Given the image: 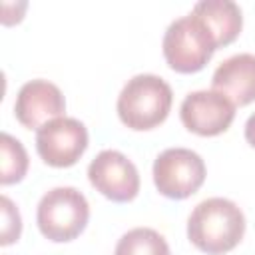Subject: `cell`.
Returning <instances> with one entry per match:
<instances>
[{
	"label": "cell",
	"mask_w": 255,
	"mask_h": 255,
	"mask_svg": "<svg viewBox=\"0 0 255 255\" xmlns=\"http://www.w3.org/2000/svg\"><path fill=\"white\" fill-rule=\"evenodd\" d=\"M114 255H169V245L151 227H135L124 233Z\"/></svg>",
	"instance_id": "7c38bea8"
},
{
	"label": "cell",
	"mask_w": 255,
	"mask_h": 255,
	"mask_svg": "<svg viewBox=\"0 0 255 255\" xmlns=\"http://www.w3.org/2000/svg\"><path fill=\"white\" fill-rule=\"evenodd\" d=\"M163 58L179 74H193L205 68L217 50L211 32L191 12L173 20L163 34Z\"/></svg>",
	"instance_id": "3957f363"
},
{
	"label": "cell",
	"mask_w": 255,
	"mask_h": 255,
	"mask_svg": "<svg viewBox=\"0 0 255 255\" xmlns=\"http://www.w3.org/2000/svg\"><path fill=\"white\" fill-rule=\"evenodd\" d=\"M245 233V215L225 197H209L195 205L187 219L189 241L207 255H223L239 245Z\"/></svg>",
	"instance_id": "6da1fadb"
},
{
	"label": "cell",
	"mask_w": 255,
	"mask_h": 255,
	"mask_svg": "<svg viewBox=\"0 0 255 255\" xmlns=\"http://www.w3.org/2000/svg\"><path fill=\"white\" fill-rule=\"evenodd\" d=\"M0 149H2V171H0V183L10 185L18 183L26 171H28V153L24 145L12 137L10 133L0 135Z\"/></svg>",
	"instance_id": "4fadbf2b"
},
{
	"label": "cell",
	"mask_w": 255,
	"mask_h": 255,
	"mask_svg": "<svg viewBox=\"0 0 255 255\" xmlns=\"http://www.w3.org/2000/svg\"><path fill=\"white\" fill-rule=\"evenodd\" d=\"M193 14L211 32L217 48L231 44L243 28L241 8L231 0H201L193 6Z\"/></svg>",
	"instance_id": "8fae6325"
},
{
	"label": "cell",
	"mask_w": 255,
	"mask_h": 255,
	"mask_svg": "<svg viewBox=\"0 0 255 255\" xmlns=\"http://www.w3.org/2000/svg\"><path fill=\"white\" fill-rule=\"evenodd\" d=\"M0 205H2V239H0V243L2 245H10V243L18 241L20 231H22L20 211L6 195H2Z\"/></svg>",
	"instance_id": "5bb4252c"
},
{
	"label": "cell",
	"mask_w": 255,
	"mask_h": 255,
	"mask_svg": "<svg viewBox=\"0 0 255 255\" xmlns=\"http://www.w3.org/2000/svg\"><path fill=\"white\" fill-rule=\"evenodd\" d=\"M211 86L235 106L255 102V54H235L221 62L213 72Z\"/></svg>",
	"instance_id": "30bf717a"
},
{
	"label": "cell",
	"mask_w": 255,
	"mask_h": 255,
	"mask_svg": "<svg viewBox=\"0 0 255 255\" xmlns=\"http://www.w3.org/2000/svg\"><path fill=\"white\" fill-rule=\"evenodd\" d=\"M205 181V163L199 153L187 147H169L153 161V183L169 199L193 195Z\"/></svg>",
	"instance_id": "5b68a950"
},
{
	"label": "cell",
	"mask_w": 255,
	"mask_h": 255,
	"mask_svg": "<svg viewBox=\"0 0 255 255\" xmlns=\"http://www.w3.org/2000/svg\"><path fill=\"white\" fill-rule=\"evenodd\" d=\"M179 118L189 131L211 137L227 131L235 118V104L215 90H199L183 98Z\"/></svg>",
	"instance_id": "ba28073f"
},
{
	"label": "cell",
	"mask_w": 255,
	"mask_h": 255,
	"mask_svg": "<svg viewBox=\"0 0 255 255\" xmlns=\"http://www.w3.org/2000/svg\"><path fill=\"white\" fill-rule=\"evenodd\" d=\"M245 139L255 147V114H251L245 122Z\"/></svg>",
	"instance_id": "9a60e30c"
},
{
	"label": "cell",
	"mask_w": 255,
	"mask_h": 255,
	"mask_svg": "<svg viewBox=\"0 0 255 255\" xmlns=\"http://www.w3.org/2000/svg\"><path fill=\"white\" fill-rule=\"evenodd\" d=\"M88 179L96 191L116 203L131 201L139 191L137 167L116 149H104L90 161Z\"/></svg>",
	"instance_id": "52a82bcc"
},
{
	"label": "cell",
	"mask_w": 255,
	"mask_h": 255,
	"mask_svg": "<svg viewBox=\"0 0 255 255\" xmlns=\"http://www.w3.org/2000/svg\"><path fill=\"white\" fill-rule=\"evenodd\" d=\"M88 147V129L76 118H56L36 129V149L52 167L74 165Z\"/></svg>",
	"instance_id": "8992f818"
},
{
	"label": "cell",
	"mask_w": 255,
	"mask_h": 255,
	"mask_svg": "<svg viewBox=\"0 0 255 255\" xmlns=\"http://www.w3.org/2000/svg\"><path fill=\"white\" fill-rule=\"evenodd\" d=\"M90 205L76 187H54L38 203L36 223L40 233L54 241L66 243L76 239L88 225Z\"/></svg>",
	"instance_id": "277c9868"
},
{
	"label": "cell",
	"mask_w": 255,
	"mask_h": 255,
	"mask_svg": "<svg viewBox=\"0 0 255 255\" xmlns=\"http://www.w3.org/2000/svg\"><path fill=\"white\" fill-rule=\"evenodd\" d=\"M66 112V100L60 88L48 80L26 82L14 102L16 120L28 129H40L44 124L62 118Z\"/></svg>",
	"instance_id": "9c48e42d"
},
{
	"label": "cell",
	"mask_w": 255,
	"mask_h": 255,
	"mask_svg": "<svg viewBox=\"0 0 255 255\" xmlns=\"http://www.w3.org/2000/svg\"><path fill=\"white\" fill-rule=\"evenodd\" d=\"M173 102L169 84L153 74H137L118 96V116L129 129H151L165 122Z\"/></svg>",
	"instance_id": "7a4b0ae2"
}]
</instances>
